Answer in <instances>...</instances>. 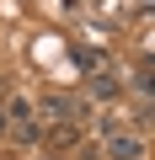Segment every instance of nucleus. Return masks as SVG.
Segmentation results:
<instances>
[{
    "label": "nucleus",
    "mask_w": 155,
    "mask_h": 160,
    "mask_svg": "<svg viewBox=\"0 0 155 160\" xmlns=\"http://www.w3.org/2000/svg\"><path fill=\"white\" fill-rule=\"evenodd\" d=\"M38 112H43L54 128H80V123H86V107L75 102V96H64V91H43V96H38Z\"/></svg>",
    "instance_id": "nucleus-1"
},
{
    "label": "nucleus",
    "mask_w": 155,
    "mask_h": 160,
    "mask_svg": "<svg viewBox=\"0 0 155 160\" xmlns=\"http://www.w3.org/2000/svg\"><path fill=\"white\" fill-rule=\"evenodd\" d=\"M6 133H16L22 144H32V139L43 133V123H38L32 102H11V107H6Z\"/></svg>",
    "instance_id": "nucleus-2"
},
{
    "label": "nucleus",
    "mask_w": 155,
    "mask_h": 160,
    "mask_svg": "<svg viewBox=\"0 0 155 160\" xmlns=\"http://www.w3.org/2000/svg\"><path fill=\"white\" fill-rule=\"evenodd\" d=\"M107 160H144V139H139V133H128V128L107 133Z\"/></svg>",
    "instance_id": "nucleus-3"
},
{
    "label": "nucleus",
    "mask_w": 155,
    "mask_h": 160,
    "mask_svg": "<svg viewBox=\"0 0 155 160\" xmlns=\"http://www.w3.org/2000/svg\"><path fill=\"white\" fill-rule=\"evenodd\" d=\"M86 91H91L96 102H118V96H123V75H112V69H91V75H86Z\"/></svg>",
    "instance_id": "nucleus-4"
},
{
    "label": "nucleus",
    "mask_w": 155,
    "mask_h": 160,
    "mask_svg": "<svg viewBox=\"0 0 155 160\" xmlns=\"http://www.w3.org/2000/svg\"><path fill=\"white\" fill-rule=\"evenodd\" d=\"M75 69H86V75H91V69H107V53L91 48V43H80V48H75Z\"/></svg>",
    "instance_id": "nucleus-5"
},
{
    "label": "nucleus",
    "mask_w": 155,
    "mask_h": 160,
    "mask_svg": "<svg viewBox=\"0 0 155 160\" xmlns=\"http://www.w3.org/2000/svg\"><path fill=\"white\" fill-rule=\"evenodd\" d=\"M0 133H6V107H0Z\"/></svg>",
    "instance_id": "nucleus-6"
}]
</instances>
